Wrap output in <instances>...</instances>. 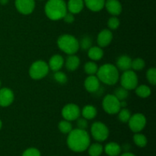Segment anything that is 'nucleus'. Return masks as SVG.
<instances>
[{
	"mask_svg": "<svg viewBox=\"0 0 156 156\" xmlns=\"http://www.w3.org/2000/svg\"><path fill=\"white\" fill-rule=\"evenodd\" d=\"M90 136L85 129L79 128L73 129L67 137V145L75 152H82L87 150L90 146Z\"/></svg>",
	"mask_w": 156,
	"mask_h": 156,
	"instance_id": "1",
	"label": "nucleus"
},
{
	"mask_svg": "<svg viewBox=\"0 0 156 156\" xmlns=\"http://www.w3.org/2000/svg\"><path fill=\"white\" fill-rule=\"evenodd\" d=\"M96 76L100 82L108 85H115L120 79L119 69L111 63H105L98 67Z\"/></svg>",
	"mask_w": 156,
	"mask_h": 156,
	"instance_id": "2",
	"label": "nucleus"
},
{
	"mask_svg": "<svg viewBox=\"0 0 156 156\" xmlns=\"http://www.w3.org/2000/svg\"><path fill=\"white\" fill-rule=\"evenodd\" d=\"M44 12L49 19L58 21L66 14L67 6L64 0H48L44 7Z\"/></svg>",
	"mask_w": 156,
	"mask_h": 156,
	"instance_id": "3",
	"label": "nucleus"
},
{
	"mask_svg": "<svg viewBox=\"0 0 156 156\" xmlns=\"http://www.w3.org/2000/svg\"><path fill=\"white\" fill-rule=\"evenodd\" d=\"M57 46L59 50L68 55L76 54L79 50V42L73 35H61L57 40Z\"/></svg>",
	"mask_w": 156,
	"mask_h": 156,
	"instance_id": "4",
	"label": "nucleus"
},
{
	"mask_svg": "<svg viewBox=\"0 0 156 156\" xmlns=\"http://www.w3.org/2000/svg\"><path fill=\"white\" fill-rule=\"evenodd\" d=\"M48 63L44 60H37L31 64L29 69V76L32 79L40 80L47 76L49 73Z\"/></svg>",
	"mask_w": 156,
	"mask_h": 156,
	"instance_id": "5",
	"label": "nucleus"
},
{
	"mask_svg": "<svg viewBox=\"0 0 156 156\" xmlns=\"http://www.w3.org/2000/svg\"><path fill=\"white\" fill-rule=\"evenodd\" d=\"M102 108L108 114H117L121 109L120 101L114 96V94H107L102 101Z\"/></svg>",
	"mask_w": 156,
	"mask_h": 156,
	"instance_id": "6",
	"label": "nucleus"
},
{
	"mask_svg": "<svg viewBox=\"0 0 156 156\" xmlns=\"http://www.w3.org/2000/svg\"><path fill=\"white\" fill-rule=\"evenodd\" d=\"M138 76L136 73L133 70L124 71L120 76V84L121 87L126 88V90H134L138 86Z\"/></svg>",
	"mask_w": 156,
	"mask_h": 156,
	"instance_id": "7",
	"label": "nucleus"
},
{
	"mask_svg": "<svg viewBox=\"0 0 156 156\" xmlns=\"http://www.w3.org/2000/svg\"><path fill=\"white\" fill-rule=\"evenodd\" d=\"M91 134L98 142H104L109 136V129L101 122H94L91 126Z\"/></svg>",
	"mask_w": 156,
	"mask_h": 156,
	"instance_id": "8",
	"label": "nucleus"
},
{
	"mask_svg": "<svg viewBox=\"0 0 156 156\" xmlns=\"http://www.w3.org/2000/svg\"><path fill=\"white\" fill-rule=\"evenodd\" d=\"M146 117H145L144 114L141 113H136L133 115H131L128 124H129V129L131 131L136 133H140L146 127Z\"/></svg>",
	"mask_w": 156,
	"mask_h": 156,
	"instance_id": "9",
	"label": "nucleus"
},
{
	"mask_svg": "<svg viewBox=\"0 0 156 156\" xmlns=\"http://www.w3.org/2000/svg\"><path fill=\"white\" fill-rule=\"evenodd\" d=\"M81 115V110L77 105L68 104L62 109V116L64 120L68 121L76 120Z\"/></svg>",
	"mask_w": 156,
	"mask_h": 156,
	"instance_id": "10",
	"label": "nucleus"
},
{
	"mask_svg": "<svg viewBox=\"0 0 156 156\" xmlns=\"http://www.w3.org/2000/svg\"><path fill=\"white\" fill-rule=\"evenodd\" d=\"M15 8L22 15H30L35 8L34 0H15Z\"/></svg>",
	"mask_w": 156,
	"mask_h": 156,
	"instance_id": "11",
	"label": "nucleus"
},
{
	"mask_svg": "<svg viewBox=\"0 0 156 156\" xmlns=\"http://www.w3.org/2000/svg\"><path fill=\"white\" fill-rule=\"evenodd\" d=\"M15 94L12 89L9 88H2L0 89V106L5 108L13 103Z\"/></svg>",
	"mask_w": 156,
	"mask_h": 156,
	"instance_id": "12",
	"label": "nucleus"
},
{
	"mask_svg": "<svg viewBox=\"0 0 156 156\" xmlns=\"http://www.w3.org/2000/svg\"><path fill=\"white\" fill-rule=\"evenodd\" d=\"M113 40V34L111 30L109 29H104L101 31L99 32L97 37V43L98 44V47H106L112 42Z\"/></svg>",
	"mask_w": 156,
	"mask_h": 156,
	"instance_id": "13",
	"label": "nucleus"
},
{
	"mask_svg": "<svg viewBox=\"0 0 156 156\" xmlns=\"http://www.w3.org/2000/svg\"><path fill=\"white\" fill-rule=\"evenodd\" d=\"M100 80L96 75L88 76L85 79L84 85H85V88L87 90V91L90 93H95L100 88Z\"/></svg>",
	"mask_w": 156,
	"mask_h": 156,
	"instance_id": "14",
	"label": "nucleus"
},
{
	"mask_svg": "<svg viewBox=\"0 0 156 156\" xmlns=\"http://www.w3.org/2000/svg\"><path fill=\"white\" fill-rule=\"evenodd\" d=\"M105 7L113 16H117L122 12V5L118 0H107Z\"/></svg>",
	"mask_w": 156,
	"mask_h": 156,
	"instance_id": "15",
	"label": "nucleus"
},
{
	"mask_svg": "<svg viewBox=\"0 0 156 156\" xmlns=\"http://www.w3.org/2000/svg\"><path fill=\"white\" fill-rule=\"evenodd\" d=\"M64 62H65V61H64L63 57L61 55H53V56L50 57V60H49V69L53 72L59 71L64 66Z\"/></svg>",
	"mask_w": 156,
	"mask_h": 156,
	"instance_id": "16",
	"label": "nucleus"
},
{
	"mask_svg": "<svg viewBox=\"0 0 156 156\" xmlns=\"http://www.w3.org/2000/svg\"><path fill=\"white\" fill-rule=\"evenodd\" d=\"M84 5L83 0H69L66 4L67 11L73 15L79 14L83 9Z\"/></svg>",
	"mask_w": 156,
	"mask_h": 156,
	"instance_id": "17",
	"label": "nucleus"
},
{
	"mask_svg": "<svg viewBox=\"0 0 156 156\" xmlns=\"http://www.w3.org/2000/svg\"><path fill=\"white\" fill-rule=\"evenodd\" d=\"M64 63H65L66 68L67 70L73 72L79 68V65H80V59L75 54L69 55L68 57L66 58V62Z\"/></svg>",
	"mask_w": 156,
	"mask_h": 156,
	"instance_id": "18",
	"label": "nucleus"
},
{
	"mask_svg": "<svg viewBox=\"0 0 156 156\" xmlns=\"http://www.w3.org/2000/svg\"><path fill=\"white\" fill-rule=\"evenodd\" d=\"M84 4L92 12H100L105 7V0H83Z\"/></svg>",
	"mask_w": 156,
	"mask_h": 156,
	"instance_id": "19",
	"label": "nucleus"
},
{
	"mask_svg": "<svg viewBox=\"0 0 156 156\" xmlns=\"http://www.w3.org/2000/svg\"><path fill=\"white\" fill-rule=\"evenodd\" d=\"M88 56L92 61H98L104 56V50L98 46H91L88 50Z\"/></svg>",
	"mask_w": 156,
	"mask_h": 156,
	"instance_id": "20",
	"label": "nucleus"
},
{
	"mask_svg": "<svg viewBox=\"0 0 156 156\" xmlns=\"http://www.w3.org/2000/svg\"><path fill=\"white\" fill-rule=\"evenodd\" d=\"M132 59L126 55H123L120 56L117 60V68L122 71H126L131 69Z\"/></svg>",
	"mask_w": 156,
	"mask_h": 156,
	"instance_id": "21",
	"label": "nucleus"
},
{
	"mask_svg": "<svg viewBox=\"0 0 156 156\" xmlns=\"http://www.w3.org/2000/svg\"><path fill=\"white\" fill-rule=\"evenodd\" d=\"M104 150L105 153L109 156H118L121 152L122 149L118 143L111 142L105 146Z\"/></svg>",
	"mask_w": 156,
	"mask_h": 156,
	"instance_id": "22",
	"label": "nucleus"
},
{
	"mask_svg": "<svg viewBox=\"0 0 156 156\" xmlns=\"http://www.w3.org/2000/svg\"><path fill=\"white\" fill-rule=\"evenodd\" d=\"M97 108L94 106L91 105H86L82 108L81 111V114L82 115L83 118L86 119L87 120H90L94 119L97 116Z\"/></svg>",
	"mask_w": 156,
	"mask_h": 156,
	"instance_id": "23",
	"label": "nucleus"
},
{
	"mask_svg": "<svg viewBox=\"0 0 156 156\" xmlns=\"http://www.w3.org/2000/svg\"><path fill=\"white\" fill-rule=\"evenodd\" d=\"M135 91L136 95L140 98H149L152 94L151 88L146 85H141L137 86L135 88Z\"/></svg>",
	"mask_w": 156,
	"mask_h": 156,
	"instance_id": "24",
	"label": "nucleus"
},
{
	"mask_svg": "<svg viewBox=\"0 0 156 156\" xmlns=\"http://www.w3.org/2000/svg\"><path fill=\"white\" fill-rule=\"evenodd\" d=\"M88 154L90 156H100L104 151V147L100 143H94L88 146Z\"/></svg>",
	"mask_w": 156,
	"mask_h": 156,
	"instance_id": "25",
	"label": "nucleus"
},
{
	"mask_svg": "<svg viewBox=\"0 0 156 156\" xmlns=\"http://www.w3.org/2000/svg\"><path fill=\"white\" fill-rule=\"evenodd\" d=\"M133 141L134 143H135L138 147L140 148L146 147V145H147L148 143V140L146 136L143 135V134L140 133H136L134 134Z\"/></svg>",
	"mask_w": 156,
	"mask_h": 156,
	"instance_id": "26",
	"label": "nucleus"
},
{
	"mask_svg": "<svg viewBox=\"0 0 156 156\" xmlns=\"http://www.w3.org/2000/svg\"><path fill=\"white\" fill-rule=\"evenodd\" d=\"M84 69H85V73L88 74V76H94L97 73L98 66L94 61H89L85 64Z\"/></svg>",
	"mask_w": 156,
	"mask_h": 156,
	"instance_id": "27",
	"label": "nucleus"
},
{
	"mask_svg": "<svg viewBox=\"0 0 156 156\" xmlns=\"http://www.w3.org/2000/svg\"><path fill=\"white\" fill-rule=\"evenodd\" d=\"M58 128L59 131L63 134H69L73 129L71 122L64 120V119L59 122L58 124Z\"/></svg>",
	"mask_w": 156,
	"mask_h": 156,
	"instance_id": "28",
	"label": "nucleus"
},
{
	"mask_svg": "<svg viewBox=\"0 0 156 156\" xmlns=\"http://www.w3.org/2000/svg\"><path fill=\"white\" fill-rule=\"evenodd\" d=\"M114 96L118 99L119 101H125L129 96V91L126 90V88H123V87H120V88H117V89L114 91Z\"/></svg>",
	"mask_w": 156,
	"mask_h": 156,
	"instance_id": "29",
	"label": "nucleus"
},
{
	"mask_svg": "<svg viewBox=\"0 0 156 156\" xmlns=\"http://www.w3.org/2000/svg\"><path fill=\"white\" fill-rule=\"evenodd\" d=\"M118 119L122 123H128L131 117V113L127 108H121L118 113Z\"/></svg>",
	"mask_w": 156,
	"mask_h": 156,
	"instance_id": "30",
	"label": "nucleus"
},
{
	"mask_svg": "<svg viewBox=\"0 0 156 156\" xmlns=\"http://www.w3.org/2000/svg\"><path fill=\"white\" fill-rule=\"evenodd\" d=\"M146 66V62L144 59L142 58H136L132 59V63H131V69H133L135 71H140L143 69Z\"/></svg>",
	"mask_w": 156,
	"mask_h": 156,
	"instance_id": "31",
	"label": "nucleus"
},
{
	"mask_svg": "<svg viewBox=\"0 0 156 156\" xmlns=\"http://www.w3.org/2000/svg\"><path fill=\"white\" fill-rule=\"evenodd\" d=\"M53 77H54V79L56 80V82L61 84V85L66 84L67 82V81H68V78H67L66 75L64 73H62V72H60V70L57 72H55Z\"/></svg>",
	"mask_w": 156,
	"mask_h": 156,
	"instance_id": "32",
	"label": "nucleus"
},
{
	"mask_svg": "<svg viewBox=\"0 0 156 156\" xmlns=\"http://www.w3.org/2000/svg\"><path fill=\"white\" fill-rule=\"evenodd\" d=\"M79 42V48H82L83 50H88L90 47L92 46V40L89 37H84L82 38L81 41Z\"/></svg>",
	"mask_w": 156,
	"mask_h": 156,
	"instance_id": "33",
	"label": "nucleus"
},
{
	"mask_svg": "<svg viewBox=\"0 0 156 156\" xmlns=\"http://www.w3.org/2000/svg\"><path fill=\"white\" fill-rule=\"evenodd\" d=\"M147 80L151 85H155L156 84V69L155 68H150L147 70L146 73Z\"/></svg>",
	"mask_w": 156,
	"mask_h": 156,
	"instance_id": "34",
	"label": "nucleus"
},
{
	"mask_svg": "<svg viewBox=\"0 0 156 156\" xmlns=\"http://www.w3.org/2000/svg\"><path fill=\"white\" fill-rule=\"evenodd\" d=\"M120 21L119 20L118 18H117L116 16H113L111 18H109L108 21V25L111 30H116V29L118 28V27L120 26Z\"/></svg>",
	"mask_w": 156,
	"mask_h": 156,
	"instance_id": "35",
	"label": "nucleus"
},
{
	"mask_svg": "<svg viewBox=\"0 0 156 156\" xmlns=\"http://www.w3.org/2000/svg\"><path fill=\"white\" fill-rule=\"evenodd\" d=\"M22 156H41V154L36 148H29L23 152Z\"/></svg>",
	"mask_w": 156,
	"mask_h": 156,
	"instance_id": "36",
	"label": "nucleus"
},
{
	"mask_svg": "<svg viewBox=\"0 0 156 156\" xmlns=\"http://www.w3.org/2000/svg\"><path fill=\"white\" fill-rule=\"evenodd\" d=\"M77 126L79 129H85L86 130V129L88 128V120H86V119L85 118H78L77 120Z\"/></svg>",
	"mask_w": 156,
	"mask_h": 156,
	"instance_id": "37",
	"label": "nucleus"
},
{
	"mask_svg": "<svg viewBox=\"0 0 156 156\" xmlns=\"http://www.w3.org/2000/svg\"><path fill=\"white\" fill-rule=\"evenodd\" d=\"M63 21H65L66 23H67V24H73V22H74L75 21V17H74V15L72 13H70V12H66V14L65 15V16L63 17Z\"/></svg>",
	"mask_w": 156,
	"mask_h": 156,
	"instance_id": "38",
	"label": "nucleus"
},
{
	"mask_svg": "<svg viewBox=\"0 0 156 156\" xmlns=\"http://www.w3.org/2000/svg\"><path fill=\"white\" fill-rule=\"evenodd\" d=\"M120 156H136V155H134V154L131 153V152H124V153H123V154H122V155H120Z\"/></svg>",
	"mask_w": 156,
	"mask_h": 156,
	"instance_id": "39",
	"label": "nucleus"
},
{
	"mask_svg": "<svg viewBox=\"0 0 156 156\" xmlns=\"http://www.w3.org/2000/svg\"><path fill=\"white\" fill-rule=\"evenodd\" d=\"M8 2H9V0H0V4L3 5H6Z\"/></svg>",
	"mask_w": 156,
	"mask_h": 156,
	"instance_id": "40",
	"label": "nucleus"
},
{
	"mask_svg": "<svg viewBox=\"0 0 156 156\" xmlns=\"http://www.w3.org/2000/svg\"><path fill=\"white\" fill-rule=\"evenodd\" d=\"M2 120H0V129H2Z\"/></svg>",
	"mask_w": 156,
	"mask_h": 156,
	"instance_id": "41",
	"label": "nucleus"
},
{
	"mask_svg": "<svg viewBox=\"0 0 156 156\" xmlns=\"http://www.w3.org/2000/svg\"><path fill=\"white\" fill-rule=\"evenodd\" d=\"M1 85H2V82H1V80H0V87H1Z\"/></svg>",
	"mask_w": 156,
	"mask_h": 156,
	"instance_id": "42",
	"label": "nucleus"
},
{
	"mask_svg": "<svg viewBox=\"0 0 156 156\" xmlns=\"http://www.w3.org/2000/svg\"><path fill=\"white\" fill-rule=\"evenodd\" d=\"M41 1H43V0H41Z\"/></svg>",
	"mask_w": 156,
	"mask_h": 156,
	"instance_id": "43",
	"label": "nucleus"
}]
</instances>
